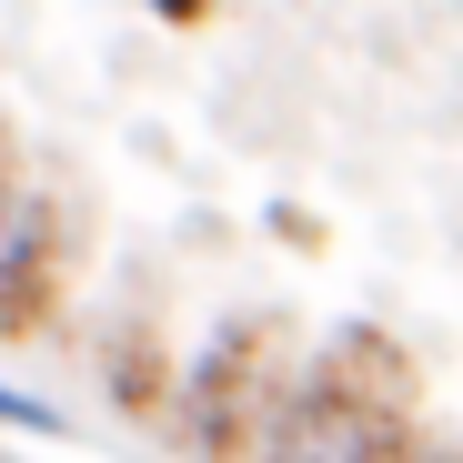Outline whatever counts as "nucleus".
<instances>
[{"mask_svg":"<svg viewBox=\"0 0 463 463\" xmlns=\"http://www.w3.org/2000/svg\"><path fill=\"white\" fill-rule=\"evenodd\" d=\"M151 11H162V21H192V11H202V0H151Z\"/></svg>","mask_w":463,"mask_h":463,"instance_id":"obj_7","label":"nucleus"},{"mask_svg":"<svg viewBox=\"0 0 463 463\" xmlns=\"http://www.w3.org/2000/svg\"><path fill=\"white\" fill-rule=\"evenodd\" d=\"M51 302H61V222L0 172V343L31 333Z\"/></svg>","mask_w":463,"mask_h":463,"instance_id":"obj_3","label":"nucleus"},{"mask_svg":"<svg viewBox=\"0 0 463 463\" xmlns=\"http://www.w3.org/2000/svg\"><path fill=\"white\" fill-rule=\"evenodd\" d=\"M262 463H403V413L353 393V383H333V373H313L302 393L272 403Z\"/></svg>","mask_w":463,"mask_h":463,"instance_id":"obj_1","label":"nucleus"},{"mask_svg":"<svg viewBox=\"0 0 463 463\" xmlns=\"http://www.w3.org/2000/svg\"><path fill=\"white\" fill-rule=\"evenodd\" d=\"M111 383H121L131 413H162V403H172V373H151V343H141V333L111 343Z\"/></svg>","mask_w":463,"mask_h":463,"instance_id":"obj_4","label":"nucleus"},{"mask_svg":"<svg viewBox=\"0 0 463 463\" xmlns=\"http://www.w3.org/2000/svg\"><path fill=\"white\" fill-rule=\"evenodd\" d=\"M262 363H272V323H222V333H212V353L172 383V413H182V433H192L212 463L242 453V443H252V423H272V413H262V393H272Z\"/></svg>","mask_w":463,"mask_h":463,"instance_id":"obj_2","label":"nucleus"},{"mask_svg":"<svg viewBox=\"0 0 463 463\" xmlns=\"http://www.w3.org/2000/svg\"><path fill=\"white\" fill-rule=\"evenodd\" d=\"M0 423H21V433H61V413L31 403V393H0Z\"/></svg>","mask_w":463,"mask_h":463,"instance_id":"obj_5","label":"nucleus"},{"mask_svg":"<svg viewBox=\"0 0 463 463\" xmlns=\"http://www.w3.org/2000/svg\"><path fill=\"white\" fill-rule=\"evenodd\" d=\"M403 463H463L453 443H403Z\"/></svg>","mask_w":463,"mask_h":463,"instance_id":"obj_6","label":"nucleus"}]
</instances>
